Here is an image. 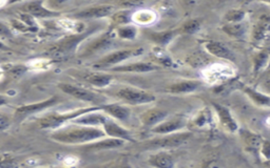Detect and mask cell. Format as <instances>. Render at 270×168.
Listing matches in <instances>:
<instances>
[{
    "label": "cell",
    "mask_w": 270,
    "mask_h": 168,
    "mask_svg": "<svg viewBox=\"0 0 270 168\" xmlns=\"http://www.w3.org/2000/svg\"><path fill=\"white\" fill-rule=\"evenodd\" d=\"M115 96L130 105H143L154 101L155 97L149 92L139 90L132 86H124L118 88Z\"/></svg>",
    "instance_id": "4"
},
{
    "label": "cell",
    "mask_w": 270,
    "mask_h": 168,
    "mask_svg": "<svg viewBox=\"0 0 270 168\" xmlns=\"http://www.w3.org/2000/svg\"><path fill=\"white\" fill-rule=\"evenodd\" d=\"M8 104V99L4 96L0 95V106H4V105H7Z\"/></svg>",
    "instance_id": "29"
},
{
    "label": "cell",
    "mask_w": 270,
    "mask_h": 168,
    "mask_svg": "<svg viewBox=\"0 0 270 168\" xmlns=\"http://www.w3.org/2000/svg\"><path fill=\"white\" fill-rule=\"evenodd\" d=\"M184 126V122L181 119H172L169 121H165L157 124L152 128V132L158 135H170L172 134Z\"/></svg>",
    "instance_id": "17"
},
{
    "label": "cell",
    "mask_w": 270,
    "mask_h": 168,
    "mask_svg": "<svg viewBox=\"0 0 270 168\" xmlns=\"http://www.w3.org/2000/svg\"><path fill=\"white\" fill-rule=\"evenodd\" d=\"M190 134H173L168 135L158 139H154L147 142V146L150 148H170L176 147L186 143L189 139Z\"/></svg>",
    "instance_id": "8"
},
{
    "label": "cell",
    "mask_w": 270,
    "mask_h": 168,
    "mask_svg": "<svg viewBox=\"0 0 270 168\" xmlns=\"http://www.w3.org/2000/svg\"><path fill=\"white\" fill-rule=\"evenodd\" d=\"M55 168H70V167H66V166H64V167H55ZM73 168H75V167H73Z\"/></svg>",
    "instance_id": "30"
},
{
    "label": "cell",
    "mask_w": 270,
    "mask_h": 168,
    "mask_svg": "<svg viewBox=\"0 0 270 168\" xmlns=\"http://www.w3.org/2000/svg\"><path fill=\"white\" fill-rule=\"evenodd\" d=\"M11 124V120L7 115L0 114V131H5Z\"/></svg>",
    "instance_id": "25"
},
{
    "label": "cell",
    "mask_w": 270,
    "mask_h": 168,
    "mask_svg": "<svg viewBox=\"0 0 270 168\" xmlns=\"http://www.w3.org/2000/svg\"><path fill=\"white\" fill-rule=\"evenodd\" d=\"M107 135L102 127L85 125H65L59 130L53 131L51 139L55 142L66 145L91 144L101 140Z\"/></svg>",
    "instance_id": "1"
},
{
    "label": "cell",
    "mask_w": 270,
    "mask_h": 168,
    "mask_svg": "<svg viewBox=\"0 0 270 168\" xmlns=\"http://www.w3.org/2000/svg\"><path fill=\"white\" fill-rule=\"evenodd\" d=\"M12 36V32L10 27L5 24L4 22L0 21V37H11Z\"/></svg>",
    "instance_id": "26"
},
{
    "label": "cell",
    "mask_w": 270,
    "mask_h": 168,
    "mask_svg": "<svg viewBox=\"0 0 270 168\" xmlns=\"http://www.w3.org/2000/svg\"><path fill=\"white\" fill-rule=\"evenodd\" d=\"M197 27H198V22L196 20H192L185 24V31L188 33H192Z\"/></svg>",
    "instance_id": "27"
},
{
    "label": "cell",
    "mask_w": 270,
    "mask_h": 168,
    "mask_svg": "<svg viewBox=\"0 0 270 168\" xmlns=\"http://www.w3.org/2000/svg\"><path fill=\"white\" fill-rule=\"evenodd\" d=\"M58 87L61 88V91H63L65 94L84 102L94 104V106H103L107 100L104 96L96 94L93 91H90L86 87L70 83H59Z\"/></svg>",
    "instance_id": "3"
},
{
    "label": "cell",
    "mask_w": 270,
    "mask_h": 168,
    "mask_svg": "<svg viewBox=\"0 0 270 168\" xmlns=\"http://www.w3.org/2000/svg\"><path fill=\"white\" fill-rule=\"evenodd\" d=\"M59 99L57 96H53L51 98H48L44 101L41 102H36V103H31V104H26L23 106H19L16 108L14 117L17 121H23L29 116H32L35 114L41 113L45 110H48V108L52 107L59 103Z\"/></svg>",
    "instance_id": "6"
},
{
    "label": "cell",
    "mask_w": 270,
    "mask_h": 168,
    "mask_svg": "<svg viewBox=\"0 0 270 168\" xmlns=\"http://www.w3.org/2000/svg\"><path fill=\"white\" fill-rule=\"evenodd\" d=\"M115 11V7L111 4H98L86 7L82 11L74 14L77 19H98L111 16Z\"/></svg>",
    "instance_id": "7"
},
{
    "label": "cell",
    "mask_w": 270,
    "mask_h": 168,
    "mask_svg": "<svg viewBox=\"0 0 270 168\" xmlns=\"http://www.w3.org/2000/svg\"><path fill=\"white\" fill-rule=\"evenodd\" d=\"M155 70H157V66L148 62H132L111 68V71L115 73H149Z\"/></svg>",
    "instance_id": "13"
},
{
    "label": "cell",
    "mask_w": 270,
    "mask_h": 168,
    "mask_svg": "<svg viewBox=\"0 0 270 168\" xmlns=\"http://www.w3.org/2000/svg\"><path fill=\"white\" fill-rule=\"evenodd\" d=\"M102 128L106 133V135L110 138L121 139V140H124L126 142L133 141L131 133L128 132L125 127L117 124L113 119H111V118H109Z\"/></svg>",
    "instance_id": "10"
},
{
    "label": "cell",
    "mask_w": 270,
    "mask_h": 168,
    "mask_svg": "<svg viewBox=\"0 0 270 168\" xmlns=\"http://www.w3.org/2000/svg\"><path fill=\"white\" fill-rule=\"evenodd\" d=\"M206 47L208 51L211 53L212 55L219 57V58H224L227 59V60H234V56L232 55V53L229 51L227 47H225L223 44L218 43V42H209L206 44Z\"/></svg>",
    "instance_id": "19"
},
{
    "label": "cell",
    "mask_w": 270,
    "mask_h": 168,
    "mask_svg": "<svg viewBox=\"0 0 270 168\" xmlns=\"http://www.w3.org/2000/svg\"><path fill=\"white\" fill-rule=\"evenodd\" d=\"M243 17V13L242 12H231V13H229L227 15V19L230 21H236V20H239V19H242Z\"/></svg>",
    "instance_id": "28"
},
{
    "label": "cell",
    "mask_w": 270,
    "mask_h": 168,
    "mask_svg": "<svg viewBox=\"0 0 270 168\" xmlns=\"http://www.w3.org/2000/svg\"><path fill=\"white\" fill-rule=\"evenodd\" d=\"M144 53L143 48H125V49H118L113 53H110L99 59L97 62L93 64L95 68H106L110 66H117L121 65L124 61L128 60L130 58L136 57L138 55H142Z\"/></svg>",
    "instance_id": "5"
},
{
    "label": "cell",
    "mask_w": 270,
    "mask_h": 168,
    "mask_svg": "<svg viewBox=\"0 0 270 168\" xmlns=\"http://www.w3.org/2000/svg\"><path fill=\"white\" fill-rule=\"evenodd\" d=\"M23 11L25 14H28L34 18H49L58 16L59 13L52 11L51 8H47L44 6V2L42 1H33L28 2L23 6Z\"/></svg>",
    "instance_id": "11"
},
{
    "label": "cell",
    "mask_w": 270,
    "mask_h": 168,
    "mask_svg": "<svg viewBox=\"0 0 270 168\" xmlns=\"http://www.w3.org/2000/svg\"><path fill=\"white\" fill-rule=\"evenodd\" d=\"M155 14L148 9H141L132 14V21L136 24H149L154 21Z\"/></svg>",
    "instance_id": "21"
},
{
    "label": "cell",
    "mask_w": 270,
    "mask_h": 168,
    "mask_svg": "<svg viewBox=\"0 0 270 168\" xmlns=\"http://www.w3.org/2000/svg\"><path fill=\"white\" fill-rule=\"evenodd\" d=\"M84 38H85L84 35H82V36H73L72 38H68V39H66V40H64L63 42L58 43L53 48L50 49L49 54L51 56H53V57L66 56L67 54H69L70 52H71L72 49H74L75 46L77 45V43L81 42Z\"/></svg>",
    "instance_id": "14"
},
{
    "label": "cell",
    "mask_w": 270,
    "mask_h": 168,
    "mask_svg": "<svg viewBox=\"0 0 270 168\" xmlns=\"http://www.w3.org/2000/svg\"><path fill=\"white\" fill-rule=\"evenodd\" d=\"M167 117V112L161 110H149L144 112L141 115L142 124L146 127H154L157 124L162 123V121Z\"/></svg>",
    "instance_id": "16"
},
{
    "label": "cell",
    "mask_w": 270,
    "mask_h": 168,
    "mask_svg": "<svg viewBox=\"0 0 270 168\" xmlns=\"http://www.w3.org/2000/svg\"><path fill=\"white\" fill-rule=\"evenodd\" d=\"M0 76H2V72H0Z\"/></svg>",
    "instance_id": "31"
},
{
    "label": "cell",
    "mask_w": 270,
    "mask_h": 168,
    "mask_svg": "<svg viewBox=\"0 0 270 168\" xmlns=\"http://www.w3.org/2000/svg\"><path fill=\"white\" fill-rule=\"evenodd\" d=\"M116 35L125 40H133L137 35V27L133 24L122 25L117 28Z\"/></svg>",
    "instance_id": "22"
},
{
    "label": "cell",
    "mask_w": 270,
    "mask_h": 168,
    "mask_svg": "<svg viewBox=\"0 0 270 168\" xmlns=\"http://www.w3.org/2000/svg\"><path fill=\"white\" fill-rule=\"evenodd\" d=\"M75 76H77L81 80L89 83L90 85L98 88H103L110 85L114 79L112 75L102 72H84L77 73Z\"/></svg>",
    "instance_id": "9"
},
{
    "label": "cell",
    "mask_w": 270,
    "mask_h": 168,
    "mask_svg": "<svg viewBox=\"0 0 270 168\" xmlns=\"http://www.w3.org/2000/svg\"><path fill=\"white\" fill-rule=\"evenodd\" d=\"M126 144V141L121 139H115V138H103L101 140H97L91 144H87L85 146L86 150L89 151H106V150H113V148L122 147Z\"/></svg>",
    "instance_id": "15"
},
{
    "label": "cell",
    "mask_w": 270,
    "mask_h": 168,
    "mask_svg": "<svg viewBox=\"0 0 270 168\" xmlns=\"http://www.w3.org/2000/svg\"><path fill=\"white\" fill-rule=\"evenodd\" d=\"M112 37V35L108 33L107 35L103 36L98 39V40L96 42H93L91 45L89 46L88 48V51H87V55L90 54V53H94V52H97L98 49H101V48H104V47H107V45L110 43V38Z\"/></svg>",
    "instance_id": "23"
},
{
    "label": "cell",
    "mask_w": 270,
    "mask_h": 168,
    "mask_svg": "<svg viewBox=\"0 0 270 168\" xmlns=\"http://www.w3.org/2000/svg\"><path fill=\"white\" fill-rule=\"evenodd\" d=\"M149 163L156 168H172L173 159L167 153H158L149 158Z\"/></svg>",
    "instance_id": "18"
},
{
    "label": "cell",
    "mask_w": 270,
    "mask_h": 168,
    "mask_svg": "<svg viewBox=\"0 0 270 168\" xmlns=\"http://www.w3.org/2000/svg\"><path fill=\"white\" fill-rule=\"evenodd\" d=\"M101 108V106H90V107H83V108H76L74 111H70L67 113H55L50 114L46 117L41 118L37 120V125L39 128L43 130H52L56 131L59 128L68 125L69 122H72L76 120L77 118L82 117L90 112L97 111Z\"/></svg>",
    "instance_id": "2"
},
{
    "label": "cell",
    "mask_w": 270,
    "mask_h": 168,
    "mask_svg": "<svg viewBox=\"0 0 270 168\" xmlns=\"http://www.w3.org/2000/svg\"><path fill=\"white\" fill-rule=\"evenodd\" d=\"M102 107V111L107 114L111 119L118 121H126L131 116V111L125 105L117 103H106Z\"/></svg>",
    "instance_id": "12"
},
{
    "label": "cell",
    "mask_w": 270,
    "mask_h": 168,
    "mask_svg": "<svg viewBox=\"0 0 270 168\" xmlns=\"http://www.w3.org/2000/svg\"><path fill=\"white\" fill-rule=\"evenodd\" d=\"M199 83L196 81H183L170 86L169 91L172 94H185L195 91Z\"/></svg>",
    "instance_id": "20"
},
{
    "label": "cell",
    "mask_w": 270,
    "mask_h": 168,
    "mask_svg": "<svg viewBox=\"0 0 270 168\" xmlns=\"http://www.w3.org/2000/svg\"><path fill=\"white\" fill-rule=\"evenodd\" d=\"M216 111H217L218 115L221 116L222 121H223L226 125H228L229 128H231V130H235L236 125H235L233 119L231 118V116L229 115V112L226 110V108H223L222 106H216Z\"/></svg>",
    "instance_id": "24"
}]
</instances>
